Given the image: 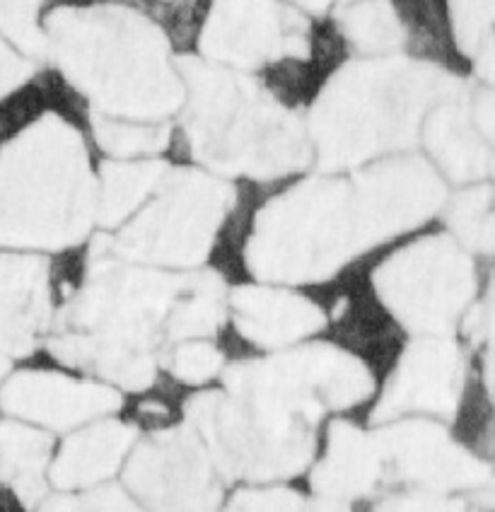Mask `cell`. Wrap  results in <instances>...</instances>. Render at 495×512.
<instances>
[{
  "label": "cell",
  "mask_w": 495,
  "mask_h": 512,
  "mask_svg": "<svg viewBox=\"0 0 495 512\" xmlns=\"http://www.w3.org/2000/svg\"><path fill=\"white\" fill-rule=\"evenodd\" d=\"M445 199V182L421 155L380 157L348 177L326 172L261 208L244 264L259 281H329L355 256L433 218Z\"/></svg>",
  "instance_id": "6da1fadb"
},
{
  "label": "cell",
  "mask_w": 495,
  "mask_h": 512,
  "mask_svg": "<svg viewBox=\"0 0 495 512\" xmlns=\"http://www.w3.org/2000/svg\"><path fill=\"white\" fill-rule=\"evenodd\" d=\"M191 278L90 249L83 288L58 314L49 351L131 392L153 387L157 351L170 346L172 312Z\"/></svg>",
  "instance_id": "7a4b0ae2"
},
{
  "label": "cell",
  "mask_w": 495,
  "mask_h": 512,
  "mask_svg": "<svg viewBox=\"0 0 495 512\" xmlns=\"http://www.w3.org/2000/svg\"><path fill=\"white\" fill-rule=\"evenodd\" d=\"M46 58L92 109L116 119L165 121L179 114L184 83L170 39L131 5H63L44 20Z\"/></svg>",
  "instance_id": "3957f363"
},
{
  "label": "cell",
  "mask_w": 495,
  "mask_h": 512,
  "mask_svg": "<svg viewBox=\"0 0 495 512\" xmlns=\"http://www.w3.org/2000/svg\"><path fill=\"white\" fill-rule=\"evenodd\" d=\"M438 63L406 56L351 61L326 80L307 116L312 155L322 172H341L404 153L421 138L433 104L462 90Z\"/></svg>",
  "instance_id": "277c9868"
},
{
  "label": "cell",
  "mask_w": 495,
  "mask_h": 512,
  "mask_svg": "<svg viewBox=\"0 0 495 512\" xmlns=\"http://www.w3.org/2000/svg\"><path fill=\"white\" fill-rule=\"evenodd\" d=\"M184 83V136L194 160L215 174L281 179L314 160L305 121L235 68L177 58Z\"/></svg>",
  "instance_id": "5b68a950"
},
{
  "label": "cell",
  "mask_w": 495,
  "mask_h": 512,
  "mask_svg": "<svg viewBox=\"0 0 495 512\" xmlns=\"http://www.w3.org/2000/svg\"><path fill=\"white\" fill-rule=\"evenodd\" d=\"M97 182L80 131L44 114L0 153V247H75L95 225Z\"/></svg>",
  "instance_id": "8992f818"
},
{
  "label": "cell",
  "mask_w": 495,
  "mask_h": 512,
  "mask_svg": "<svg viewBox=\"0 0 495 512\" xmlns=\"http://www.w3.org/2000/svg\"><path fill=\"white\" fill-rule=\"evenodd\" d=\"M223 380L225 392L256 430L295 445H317L326 411L351 409L375 392L368 365L331 343L235 363Z\"/></svg>",
  "instance_id": "52a82bcc"
},
{
  "label": "cell",
  "mask_w": 495,
  "mask_h": 512,
  "mask_svg": "<svg viewBox=\"0 0 495 512\" xmlns=\"http://www.w3.org/2000/svg\"><path fill=\"white\" fill-rule=\"evenodd\" d=\"M235 206V189L189 167H170L150 203L112 237L90 249L157 269H194L211 254L223 220Z\"/></svg>",
  "instance_id": "ba28073f"
},
{
  "label": "cell",
  "mask_w": 495,
  "mask_h": 512,
  "mask_svg": "<svg viewBox=\"0 0 495 512\" xmlns=\"http://www.w3.org/2000/svg\"><path fill=\"white\" fill-rule=\"evenodd\" d=\"M377 298L413 334H450L479 290L467 249L447 235L416 240L372 273Z\"/></svg>",
  "instance_id": "9c48e42d"
},
{
  "label": "cell",
  "mask_w": 495,
  "mask_h": 512,
  "mask_svg": "<svg viewBox=\"0 0 495 512\" xmlns=\"http://www.w3.org/2000/svg\"><path fill=\"white\" fill-rule=\"evenodd\" d=\"M206 61L235 71L310 56V20L285 0H218L198 34Z\"/></svg>",
  "instance_id": "30bf717a"
},
{
  "label": "cell",
  "mask_w": 495,
  "mask_h": 512,
  "mask_svg": "<svg viewBox=\"0 0 495 512\" xmlns=\"http://www.w3.org/2000/svg\"><path fill=\"white\" fill-rule=\"evenodd\" d=\"M223 481L189 423L150 435L133 450L124 469L128 493L153 510L220 508Z\"/></svg>",
  "instance_id": "8fae6325"
},
{
  "label": "cell",
  "mask_w": 495,
  "mask_h": 512,
  "mask_svg": "<svg viewBox=\"0 0 495 512\" xmlns=\"http://www.w3.org/2000/svg\"><path fill=\"white\" fill-rule=\"evenodd\" d=\"M372 435L380 452L382 488L406 486L404 491L452 496L491 484V467L454 442L438 423L394 418Z\"/></svg>",
  "instance_id": "7c38bea8"
},
{
  "label": "cell",
  "mask_w": 495,
  "mask_h": 512,
  "mask_svg": "<svg viewBox=\"0 0 495 512\" xmlns=\"http://www.w3.org/2000/svg\"><path fill=\"white\" fill-rule=\"evenodd\" d=\"M467 380V360L457 341L430 334L411 341L384 387L372 421L387 423L409 413L454 418Z\"/></svg>",
  "instance_id": "4fadbf2b"
},
{
  "label": "cell",
  "mask_w": 495,
  "mask_h": 512,
  "mask_svg": "<svg viewBox=\"0 0 495 512\" xmlns=\"http://www.w3.org/2000/svg\"><path fill=\"white\" fill-rule=\"evenodd\" d=\"M0 384V404L5 413L42 423L51 430L75 428L121 409L119 392L107 384L75 380L58 372L22 370Z\"/></svg>",
  "instance_id": "5bb4252c"
},
{
  "label": "cell",
  "mask_w": 495,
  "mask_h": 512,
  "mask_svg": "<svg viewBox=\"0 0 495 512\" xmlns=\"http://www.w3.org/2000/svg\"><path fill=\"white\" fill-rule=\"evenodd\" d=\"M51 276L42 256L0 252V356H27L49 334Z\"/></svg>",
  "instance_id": "9a60e30c"
},
{
  "label": "cell",
  "mask_w": 495,
  "mask_h": 512,
  "mask_svg": "<svg viewBox=\"0 0 495 512\" xmlns=\"http://www.w3.org/2000/svg\"><path fill=\"white\" fill-rule=\"evenodd\" d=\"M314 508L343 510L351 500L382 491V467L375 435L348 421H334L329 428L326 452L312 471Z\"/></svg>",
  "instance_id": "2e32d148"
},
{
  "label": "cell",
  "mask_w": 495,
  "mask_h": 512,
  "mask_svg": "<svg viewBox=\"0 0 495 512\" xmlns=\"http://www.w3.org/2000/svg\"><path fill=\"white\" fill-rule=\"evenodd\" d=\"M467 85L433 104L425 114L421 136L435 167L459 184L483 182L493 172L491 141L476 128Z\"/></svg>",
  "instance_id": "e0dca14e"
},
{
  "label": "cell",
  "mask_w": 495,
  "mask_h": 512,
  "mask_svg": "<svg viewBox=\"0 0 495 512\" xmlns=\"http://www.w3.org/2000/svg\"><path fill=\"white\" fill-rule=\"evenodd\" d=\"M230 310L232 322L244 339L264 348L290 346L326 327V314L317 302L266 285H242L232 290Z\"/></svg>",
  "instance_id": "ac0fdd59"
},
{
  "label": "cell",
  "mask_w": 495,
  "mask_h": 512,
  "mask_svg": "<svg viewBox=\"0 0 495 512\" xmlns=\"http://www.w3.org/2000/svg\"><path fill=\"white\" fill-rule=\"evenodd\" d=\"M138 430L121 421H102L63 442L49 479L58 491H78L112 476L136 442Z\"/></svg>",
  "instance_id": "d6986e66"
},
{
  "label": "cell",
  "mask_w": 495,
  "mask_h": 512,
  "mask_svg": "<svg viewBox=\"0 0 495 512\" xmlns=\"http://www.w3.org/2000/svg\"><path fill=\"white\" fill-rule=\"evenodd\" d=\"M51 450V435L15 421H0V479L27 508L39 505L46 496L44 474Z\"/></svg>",
  "instance_id": "ffe728a7"
},
{
  "label": "cell",
  "mask_w": 495,
  "mask_h": 512,
  "mask_svg": "<svg viewBox=\"0 0 495 512\" xmlns=\"http://www.w3.org/2000/svg\"><path fill=\"white\" fill-rule=\"evenodd\" d=\"M341 37L365 56H387L411 42L396 0H339Z\"/></svg>",
  "instance_id": "44dd1931"
},
{
  "label": "cell",
  "mask_w": 495,
  "mask_h": 512,
  "mask_svg": "<svg viewBox=\"0 0 495 512\" xmlns=\"http://www.w3.org/2000/svg\"><path fill=\"white\" fill-rule=\"evenodd\" d=\"M167 170L170 165L160 160L104 162L97 184L95 223L104 228H119L128 215L136 213L150 199Z\"/></svg>",
  "instance_id": "7402d4cb"
},
{
  "label": "cell",
  "mask_w": 495,
  "mask_h": 512,
  "mask_svg": "<svg viewBox=\"0 0 495 512\" xmlns=\"http://www.w3.org/2000/svg\"><path fill=\"white\" fill-rule=\"evenodd\" d=\"M447 225L464 249L476 254H493L495 218H493V186L476 184L452 199L445 213Z\"/></svg>",
  "instance_id": "603a6c76"
},
{
  "label": "cell",
  "mask_w": 495,
  "mask_h": 512,
  "mask_svg": "<svg viewBox=\"0 0 495 512\" xmlns=\"http://www.w3.org/2000/svg\"><path fill=\"white\" fill-rule=\"evenodd\" d=\"M92 136L97 145L116 157H138V155H155L170 145V126L162 121H133V119H116L92 112L90 116Z\"/></svg>",
  "instance_id": "cb8c5ba5"
},
{
  "label": "cell",
  "mask_w": 495,
  "mask_h": 512,
  "mask_svg": "<svg viewBox=\"0 0 495 512\" xmlns=\"http://www.w3.org/2000/svg\"><path fill=\"white\" fill-rule=\"evenodd\" d=\"M44 3L46 0H0V34L27 58H46Z\"/></svg>",
  "instance_id": "d4e9b609"
},
{
  "label": "cell",
  "mask_w": 495,
  "mask_h": 512,
  "mask_svg": "<svg viewBox=\"0 0 495 512\" xmlns=\"http://www.w3.org/2000/svg\"><path fill=\"white\" fill-rule=\"evenodd\" d=\"M495 0H447L452 37L464 56L476 58L493 46Z\"/></svg>",
  "instance_id": "484cf974"
},
{
  "label": "cell",
  "mask_w": 495,
  "mask_h": 512,
  "mask_svg": "<svg viewBox=\"0 0 495 512\" xmlns=\"http://www.w3.org/2000/svg\"><path fill=\"white\" fill-rule=\"evenodd\" d=\"M223 353L213 343L201 339H186L174 343V348L167 356V368L172 377L186 384H201L213 380L223 370Z\"/></svg>",
  "instance_id": "4316f807"
},
{
  "label": "cell",
  "mask_w": 495,
  "mask_h": 512,
  "mask_svg": "<svg viewBox=\"0 0 495 512\" xmlns=\"http://www.w3.org/2000/svg\"><path fill=\"white\" fill-rule=\"evenodd\" d=\"M230 510H305L314 503L290 488H244L227 503Z\"/></svg>",
  "instance_id": "83f0119b"
},
{
  "label": "cell",
  "mask_w": 495,
  "mask_h": 512,
  "mask_svg": "<svg viewBox=\"0 0 495 512\" xmlns=\"http://www.w3.org/2000/svg\"><path fill=\"white\" fill-rule=\"evenodd\" d=\"M464 503L457 496L430 491H401L389 493L387 498L377 500V510H409V512H442L462 510Z\"/></svg>",
  "instance_id": "f1b7e54d"
},
{
  "label": "cell",
  "mask_w": 495,
  "mask_h": 512,
  "mask_svg": "<svg viewBox=\"0 0 495 512\" xmlns=\"http://www.w3.org/2000/svg\"><path fill=\"white\" fill-rule=\"evenodd\" d=\"M34 66L25 54L13 49V44L0 34V102L8 100L15 90L32 78Z\"/></svg>",
  "instance_id": "f546056e"
},
{
  "label": "cell",
  "mask_w": 495,
  "mask_h": 512,
  "mask_svg": "<svg viewBox=\"0 0 495 512\" xmlns=\"http://www.w3.org/2000/svg\"><path fill=\"white\" fill-rule=\"evenodd\" d=\"M491 327H493V305H491V295H486L481 302H476L474 312H471L467 322H464V331H467L469 339L474 343H483L491 339Z\"/></svg>",
  "instance_id": "4dcf8cb0"
},
{
  "label": "cell",
  "mask_w": 495,
  "mask_h": 512,
  "mask_svg": "<svg viewBox=\"0 0 495 512\" xmlns=\"http://www.w3.org/2000/svg\"><path fill=\"white\" fill-rule=\"evenodd\" d=\"M290 3H295L297 8L302 10H310V13H322V10L331 8V5H336L339 0H290Z\"/></svg>",
  "instance_id": "1f68e13d"
},
{
  "label": "cell",
  "mask_w": 495,
  "mask_h": 512,
  "mask_svg": "<svg viewBox=\"0 0 495 512\" xmlns=\"http://www.w3.org/2000/svg\"><path fill=\"white\" fill-rule=\"evenodd\" d=\"M8 370H10V360L5 356H0V382H3V377L8 375Z\"/></svg>",
  "instance_id": "d6a6232c"
}]
</instances>
